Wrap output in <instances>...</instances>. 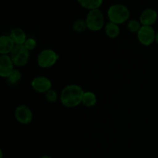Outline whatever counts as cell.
Masks as SVG:
<instances>
[{"mask_svg": "<svg viewBox=\"0 0 158 158\" xmlns=\"http://www.w3.org/2000/svg\"><path fill=\"white\" fill-rule=\"evenodd\" d=\"M9 36L13 40L15 46L16 45H24L26 40L28 39L25 31L21 28H13L12 29H11L10 32H9Z\"/></svg>", "mask_w": 158, "mask_h": 158, "instance_id": "obj_12", "label": "cell"}, {"mask_svg": "<svg viewBox=\"0 0 158 158\" xmlns=\"http://www.w3.org/2000/svg\"><path fill=\"white\" fill-rule=\"evenodd\" d=\"M81 7L87 9L88 11L99 9L103 2V0H77Z\"/></svg>", "mask_w": 158, "mask_h": 158, "instance_id": "obj_14", "label": "cell"}, {"mask_svg": "<svg viewBox=\"0 0 158 158\" xmlns=\"http://www.w3.org/2000/svg\"><path fill=\"white\" fill-rule=\"evenodd\" d=\"M85 91L77 84H69L61 91L60 100L63 106L66 108H74L82 103Z\"/></svg>", "mask_w": 158, "mask_h": 158, "instance_id": "obj_1", "label": "cell"}, {"mask_svg": "<svg viewBox=\"0 0 158 158\" xmlns=\"http://www.w3.org/2000/svg\"><path fill=\"white\" fill-rule=\"evenodd\" d=\"M15 44L9 35H2L0 36V54L9 55L15 48Z\"/></svg>", "mask_w": 158, "mask_h": 158, "instance_id": "obj_11", "label": "cell"}, {"mask_svg": "<svg viewBox=\"0 0 158 158\" xmlns=\"http://www.w3.org/2000/svg\"><path fill=\"white\" fill-rule=\"evenodd\" d=\"M104 30L106 36L110 39H116L117 36H119L120 32L119 25L110 21L109 23H107L105 25Z\"/></svg>", "mask_w": 158, "mask_h": 158, "instance_id": "obj_13", "label": "cell"}, {"mask_svg": "<svg viewBox=\"0 0 158 158\" xmlns=\"http://www.w3.org/2000/svg\"><path fill=\"white\" fill-rule=\"evenodd\" d=\"M59 55L52 49H45L37 56V64L40 68L49 69L52 67L58 61Z\"/></svg>", "mask_w": 158, "mask_h": 158, "instance_id": "obj_4", "label": "cell"}, {"mask_svg": "<svg viewBox=\"0 0 158 158\" xmlns=\"http://www.w3.org/2000/svg\"><path fill=\"white\" fill-rule=\"evenodd\" d=\"M31 87L38 94H46L52 89V82L48 77L39 76L34 77L31 81Z\"/></svg>", "mask_w": 158, "mask_h": 158, "instance_id": "obj_8", "label": "cell"}, {"mask_svg": "<svg viewBox=\"0 0 158 158\" xmlns=\"http://www.w3.org/2000/svg\"><path fill=\"white\" fill-rule=\"evenodd\" d=\"M40 158H52V157H50V156H49V155H43V156H42V157H40Z\"/></svg>", "mask_w": 158, "mask_h": 158, "instance_id": "obj_21", "label": "cell"}, {"mask_svg": "<svg viewBox=\"0 0 158 158\" xmlns=\"http://www.w3.org/2000/svg\"><path fill=\"white\" fill-rule=\"evenodd\" d=\"M85 20L87 29L92 32H98L105 26L104 15L100 9L89 11Z\"/></svg>", "mask_w": 158, "mask_h": 158, "instance_id": "obj_3", "label": "cell"}, {"mask_svg": "<svg viewBox=\"0 0 158 158\" xmlns=\"http://www.w3.org/2000/svg\"><path fill=\"white\" fill-rule=\"evenodd\" d=\"M157 19L158 14L157 11L151 9V8H148V9H144L141 12L139 20H140L142 26H153L157 21Z\"/></svg>", "mask_w": 158, "mask_h": 158, "instance_id": "obj_10", "label": "cell"}, {"mask_svg": "<svg viewBox=\"0 0 158 158\" xmlns=\"http://www.w3.org/2000/svg\"><path fill=\"white\" fill-rule=\"evenodd\" d=\"M0 158H3V152H2V150H0Z\"/></svg>", "mask_w": 158, "mask_h": 158, "instance_id": "obj_23", "label": "cell"}, {"mask_svg": "<svg viewBox=\"0 0 158 158\" xmlns=\"http://www.w3.org/2000/svg\"><path fill=\"white\" fill-rule=\"evenodd\" d=\"M22 79V73L19 69H15L13 72L9 76L6 80H7V82L9 84L12 85V86H14V85H16L19 82H20Z\"/></svg>", "mask_w": 158, "mask_h": 158, "instance_id": "obj_17", "label": "cell"}, {"mask_svg": "<svg viewBox=\"0 0 158 158\" xmlns=\"http://www.w3.org/2000/svg\"><path fill=\"white\" fill-rule=\"evenodd\" d=\"M127 29L128 30L131 32L133 33H137L139 32V30L140 29V28L142 27V24L140 23V20L137 19H130L127 22Z\"/></svg>", "mask_w": 158, "mask_h": 158, "instance_id": "obj_18", "label": "cell"}, {"mask_svg": "<svg viewBox=\"0 0 158 158\" xmlns=\"http://www.w3.org/2000/svg\"><path fill=\"white\" fill-rule=\"evenodd\" d=\"M29 51L24 45H16L9 56L15 66L21 67L26 66L29 60Z\"/></svg>", "mask_w": 158, "mask_h": 158, "instance_id": "obj_5", "label": "cell"}, {"mask_svg": "<svg viewBox=\"0 0 158 158\" xmlns=\"http://www.w3.org/2000/svg\"><path fill=\"white\" fill-rule=\"evenodd\" d=\"M139 43L144 46H150L155 42L156 32L153 26H142L137 33Z\"/></svg>", "mask_w": 158, "mask_h": 158, "instance_id": "obj_7", "label": "cell"}, {"mask_svg": "<svg viewBox=\"0 0 158 158\" xmlns=\"http://www.w3.org/2000/svg\"><path fill=\"white\" fill-rule=\"evenodd\" d=\"M107 17L110 22L117 25L123 24L130 20L131 12L125 5L114 4L109 7L107 10Z\"/></svg>", "mask_w": 158, "mask_h": 158, "instance_id": "obj_2", "label": "cell"}, {"mask_svg": "<svg viewBox=\"0 0 158 158\" xmlns=\"http://www.w3.org/2000/svg\"><path fill=\"white\" fill-rule=\"evenodd\" d=\"M97 103V98L96 94L92 91H85L83 96L82 104L86 107H93Z\"/></svg>", "mask_w": 158, "mask_h": 158, "instance_id": "obj_15", "label": "cell"}, {"mask_svg": "<svg viewBox=\"0 0 158 158\" xmlns=\"http://www.w3.org/2000/svg\"><path fill=\"white\" fill-rule=\"evenodd\" d=\"M73 30L76 32H83L87 29V26H86V20L82 19H78L75 20L73 23Z\"/></svg>", "mask_w": 158, "mask_h": 158, "instance_id": "obj_16", "label": "cell"}, {"mask_svg": "<svg viewBox=\"0 0 158 158\" xmlns=\"http://www.w3.org/2000/svg\"><path fill=\"white\" fill-rule=\"evenodd\" d=\"M24 46L29 51V52L34 50L37 46L36 40L33 38H28L27 40H26V43H24Z\"/></svg>", "mask_w": 158, "mask_h": 158, "instance_id": "obj_20", "label": "cell"}, {"mask_svg": "<svg viewBox=\"0 0 158 158\" xmlns=\"http://www.w3.org/2000/svg\"><path fill=\"white\" fill-rule=\"evenodd\" d=\"M155 43L158 44V32H156V39H155Z\"/></svg>", "mask_w": 158, "mask_h": 158, "instance_id": "obj_22", "label": "cell"}, {"mask_svg": "<svg viewBox=\"0 0 158 158\" xmlns=\"http://www.w3.org/2000/svg\"><path fill=\"white\" fill-rule=\"evenodd\" d=\"M14 116L19 123L28 125L33 120V114L30 108L25 104L19 105L14 111Z\"/></svg>", "mask_w": 158, "mask_h": 158, "instance_id": "obj_6", "label": "cell"}, {"mask_svg": "<svg viewBox=\"0 0 158 158\" xmlns=\"http://www.w3.org/2000/svg\"><path fill=\"white\" fill-rule=\"evenodd\" d=\"M45 98L49 103H55L59 98L58 94L56 93V91L51 89L45 94Z\"/></svg>", "mask_w": 158, "mask_h": 158, "instance_id": "obj_19", "label": "cell"}, {"mask_svg": "<svg viewBox=\"0 0 158 158\" xmlns=\"http://www.w3.org/2000/svg\"><path fill=\"white\" fill-rule=\"evenodd\" d=\"M15 69V65L9 55L0 56V76L7 79Z\"/></svg>", "mask_w": 158, "mask_h": 158, "instance_id": "obj_9", "label": "cell"}]
</instances>
